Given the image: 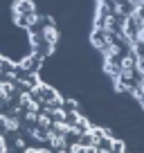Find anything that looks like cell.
Instances as JSON below:
<instances>
[{"label":"cell","mask_w":144,"mask_h":153,"mask_svg":"<svg viewBox=\"0 0 144 153\" xmlns=\"http://www.w3.org/2000/svg\"><path fill=\"white\" fill-rule=\"evenodd\" d=\"M104 70L108 72V74L113 76V81H117L120 79V65H117L113 59H106V65H104Z\"/></svg>","instance_id":"cell-7"},{"label":"cell","mask_w":144,"mask_h":153,"mask_svg":"<svg viewBox=\"0 0 144 153\" xmlns=\"http://www.w3.org/2000/svg\"><path fill=\"white\" fill-rule=\"evenodd\" d=\"M14 144H16L18 149H25V140H23V137H16V142H14Z\"/></svg>","instance_id":"cell-12"},{"label":"cell","mask_w":144,"mask_h":153,"mask_svg":"<svg viewBox=\"0 0 144 153\" xmlns=\"http://www.w3.org/2000/svg\"><path fill=\"white\" fill-rule=\"evenodd\" d=\"M56 153H68V149H56Z\"/></svg>","instance_id":"cell-13"},{"label":"cell","mask_w":144,"mask_h":153,"mask_svg":"<svg viewBox=\"0 0 144 153\" xmlns=\"http://www.w3.org/2000/svg\"><path fill=\"white\" fill-rule=\"evenodd\" d=\"M36 126L43 131H50V126H52V117H50L48 113H39L36 115Z\"/></svg>","instance_id":"cell-8"},{"label":"cell","mask_w":144,"mask_h":153,"mask_svg":"<svg viewBox=\"0 0 144 153\" xmlns=\"http://www.w3.org/2000/svg\"><path fill=\"white\" fill-rule=\"evenodd\" d=\"M108 2H120V0H108Z\"/></svg>","instance_id":"cell-15"},{"label":"cell","mask_w":144,"mask_h":153,"mask_svg":"<svg viewBox=\"0 0 144 153\" xmlns=\"http://www.w3.org/2000/svg\"><path fill=\"white\" fill-rule=\"evenodd\" d=\"M68 153H88V149H86V146H79V144L74 142V144L70 146V151H68Z\"/></svg>","instance_id":"cell-10"},{"label":"cell","mask_w":144,"mask_h":153,"mask_svg":"<svg viewBox=\"0 0 144 153\" xmlns=\"http://www.w3.org/2000/svg\"><path fill=\"white\" fill-rule=\"evenodd\" d=\"M48 142L52 144L54 149H65V142H68V140L63 137V135L54 133V131H48Z\"/></svg>","instance_id":"cell-6"},{"label":"cell","mask_w":144,"mask_h":153,"mask_svg":"<svg viewBox=\"0 0 144 153\" xmlns=\"http://www.w3.org/2000/svg\"><path fill=\"white\" fill-rule=\"evenodd\" d=\"M41 20V16L34 11V14H16L14 16V23L18 25V27H25V29H32L34 25Z\"/></svg>","instance_id":"cell-1"},{"label":"cell","mask_w":144,"mask_h":153,"mask_svg":"<svg viewBox=\"0 0 144 153\" xmlns=\"http://www.w3.org/2000/svg\"><path fill=\"white\" fill-rule=\"evenodd\" d=\"M14 11L16 14H34L36 7H34L32 0H16L14 2Z\"/></svg>","instance_id":"cell-3"},{"label":"cell","mask_w":144,"mask_h":153,"mask_svg":"<svg viewBox=\"0 0 144 153\" xmlns=\"http://www.w3.org/2000/svg\"><path fill=\"white\" fill-rule=\"evenodd\" d=\"M101 52H104L106 59H113V61H115V59L122 54V48H120V43H117V41H113V43H108L104 50H101Z\"/></svg>","instance_id":"cell-5"},{"label":"cell","mask_w":144,"mask_h":153,"mask_svg":"<svg viewBox=\"0 0 144 153\" xmlns=\"http://www.w3.org/2000/svg\"><path fill=\"white\" fill-rule=\"evenodd\" d=\"M142 106H144V101H142Z\"/></svg>","instance_id":"cell-16"},{"label":"cell","mask_w":144,"mask_h":153,"mask_svg":"<svg viewBox=\"0 0 144 153\" xmlns=\"http://www.w3.org/2000/svg\"><path fill=\"white\" fill-rule=\"evenodd\" d=\"M29 135H32L34 140H39V142H48V131H43V128H39V126H29Z\"/></svg>","instance_id":"cell-9"},{"label":"cell","mask_w":144,"mask_h":153,"mask_svg":"<svg viewBox=\"0 0 144 153\" xmlns=\"http://www.w3.org/2000/svg\"><path fill=\"white\" fill-rule=\"evenodd\" d=\"M25 153H36V149H27V151H25Z\"/></svg>","instance_id":"cell-14"},{"label":"cell","mask_w":144,"mask_h":153,"mask_svg":"<svg viewBox=\"0 0 144 153\" xmlns=\"http://www.w3.org/2000/svg\"><path fill=\"white\" fill-rule=\"evenodd\" d=\"M41 36H43L45 45H50V48H54V45H56V41H59V32H56V27H54V25H48V27H43Z\"/></svg>","instance_id":"cell-2"},{"label":"cell","mask_w":144,"mask_h":153,"mask_svg":"<svg viewBox=\"0 0 144 153\" xmlns=\"http://www.w3.org/2000/svg\"><path fill=\"white\" fill-rule=\"evenodd\" d=\"M0 153H7V140L0 135Z\"/></svg>","instance_id":"cell-11"},{"label":"cell","mask_w":144,"mask_h":153,"mask_svg":"<svg viewBox=\"0 0 144 153\" xmlns=\"http://www.w3.org/2000/svg\"><path fill=\"white\" fill-rule=\"evenodd\" d=\"M120 72H135V56L133 54H126V56L120 59Z\"/></svg>","instance_id":"cell-4"}]
</instances>
